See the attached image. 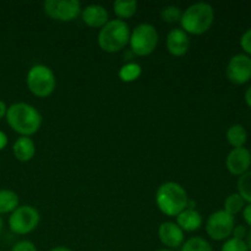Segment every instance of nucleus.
<instances>
[{
	"label": "nucleus",
	"mask_w": 251,
	"mask_h": 251,
	"mask_svg": "<svg viewBox=\"0 0 251 251\" xmlns=\"http://www.w3.org/2000/svg\"><path fill=\"white\" fill-rule=\"evenodd\" d=\"M190 48V38L181 28H173L167 34V49L174 56H183Z\"/></svg>",
	"instance_id": "nucleus-13"
},
{
	"label": "nucleus",
	"mask_w": 251,
	"mask_h": 251,
	"mask_svg": "<svg viewBox=\"0 0 251 251\" xmlns=\"http://www.w3.org/2000/svg\"><path fill=\"white\" fill-rule=\"evenodd\" d=\"M245 203L247 202H245L244 199H243L239 194H230V195L227 196V199L225 200V208H223V210L227 213H229V215L235 216L244 210Z\"/></svg>",
	"instance_id": "nucleus-21"
},
{
	"label": "nucleus",
	"mask_w": 251,
	"mask_h": 251,
	"mask_svg": "<svg viewBox=\"0 0 251 251\" xmlns=\"http://www.w3.org/2000/svg\"><path fill=\"white\" fill-rule=\"evenodd\" d=\"M130 27L123 20H109L98 33V46L105 53H117L130 41Z\"/></svg>",
	"instance_id": "nucleus-4"
},
{
	"label": "nucleus",
	"mask_w": 251,
	"mask_h": 251,
	"mask_svg": "<svg viewBox=\"0 0 251 251\" xmlns=\"http://www.w3.org/2000/svg\"><path fill=\"white\" fill-rule=\"evenodd\" d=\"M43 10L50 19L61 22L75 20L81 14V2L77 0H46Z\"/></svg>",
	"instance_id": "nucleus-9"
},
{
	"label": "nucleus",
	"mask_w": 251,
	"mask_h": 251,
	"mask_svg": "<svg viewBox=\"0 0 251 251\" xmlns=\"http://www.w3.org/2000/svg\"><path fill=\"white\" fill-rule=\"evenodd\" d=\"M12 153L20 162L31 161L36 153V145L28 136H20L12 146Z\"/></svg>",
	"instance_id": "nucleus-16"
},
{
	"label": "nucleus",
	"mask_w": 251,
	"mask_h": 251,
	"mask_svg": "<svg viewBox=\"0 0 251 251\" xmlns=\"http://www.w3.org/2000/svg\"><path fill=\"white\" fill-rule=\"evenodd\" d=\"M2 228H4V222H2V218L1 216H0V235H1L2 233Z\"/></svg>",
	"instance_id": "nucleus-35"
},
{
	"label": "nucleus",
	"mask_w": 251,
	"mask_h": 251,
	"mask_svg": "<svg viewBox=\"0 0 251 251\" xmlns=\"http://www.w3.org/2000/svg\"><path fill=\"white\" fill-rule=\"evenodd\" d=\"M234 227V216L229 215L225 210H218L207 218L206 233L211 239L216 240V242H222V240H227L232 237Z\"/></svg>",
	"instance_id": "nucleus-8"
},
{
	"label": "nucleus",
	"mask_w": 251,
	"mask_h": 251,
	"mask_svg": "<svg viewBox=\"0 0 251 251\" xmlns=\"http://www.w3.org/2000/svg\"><path fill=\"white\" fill-rule=\"evenodd\" d=\"M26 83L32 95L39 98H46L49 97L55 90L56 78L49 66L37 64L27 73Z\"/></svg>",
	"instance_id": "nucleus-5"
},
{
	"label": "nucleus",
	"mask_w": 251,
	"mask_h": 251,
	"mask_svg": "<svg viewBox=\"0 0 251 251\" xmlns=\"http://www.w3.org/2000/svg\"><path fill=\"white\" fill-rule=\"evenodd\" d=\"M215 21V10L208 2H195L184 10L180 19L181 29L186 33L202 34L211 28Z\"/></svg>",
	"instance_id": "nucleus-3"
},
{
	"label": "nucleus",
	"mask_w": 251,
	"mask_h": 251,
	"mask_svg": "<svg viewBox=\"0 0 251 251\" xmlns=\"http://www.w3.org/2000/svg\"><path fill=\"white\" fill-rule=\"evenodd\" d=\"M41 216L34 207L29 205L19 206L9 217V228L17 235H25L33 232L39 225Z\"/></svg>",
	"instance_id": "nucleus-7"
},
{
	"label": "nucleus",
	"mask_w": 251,
	"mask_h": 251,
	"mask_svg": "<svg viewBox=\"0 0 251 251\" xmlns=\"http://www.w3.org/2000/svg\"><path fill=\"white\" fill-rule=\"evenodd\" d=\"M248 235V229L245 226H235L234 229L232 232V238H235V239L239 240H245Z\"/></svg>",
	"instance_id": "nucleus-28"
},
{
	"label": "nucleus",
	"mask_w": 251,
	"mask_h": 251,
	"mask_svg": "<svg viewBox=\"0 0 251 251\" xmlns=\"http://www.w3.org/2000/svg\"><path fill=\"white\" fill-rule=\"evenodd\" d=\"M114 14L119 17V20L124 21L125 19H130L136 14L137 1L135 0H117L113 4Z\"/></svg>",
	"instance_id": "nucleus-19"
},
{
	"label": "nucleus",
	"mask_w": 251,
	"mask_h": 251,
	"mask_svg": "<svg viewBox=\"0 0 251 251\" xmlns=\"http://www.w3.org/2000/svg\"><path fill=\"white\" fill-rule=\"evenodd\" d=\"M142 69L137 63H126L119 70L120 80L124 82H134L141 76Z\"/></svg>",
	"instance_id": "nucleus-20"
},
{
	"label": "nucleus",
	"mask_w": 251,
	"mask_h": 251,
	"mask_svg": "<svg viewBox=\"0 0 251 251\" xmlns=\"http://www.w3.org/2000/svg\"><path fill=\"white\" fill-rule=\"evenodd\" d=\"M189 200L185 189L176 181H166L156 191V203L159 211L169 217H176L188 208Z\"/></svg>",
	"instance_id": "nucleus-2"
},
{
	"label": "nucleus",
	"mask_w": 251,
	"mask_h": 251,
	"mask_svg": "<svg viewBox=\"0 0 251 251\" xmlns=\"http://www.w3.org/2000/svg\"><path fill=\"white\" fill-rule=\"evenodd\" d=\"M6 122L14 131L21 136L36 134L42 125V115L33 105L25 102L12 103L7 107Z\"/></svg>",
	"instance_id": "nucleus-1"
},
{
	"label": "nucleus",
	"mask_w": 251,
	"mask_h": 251,
	"mask_svg": "<svg viewBox=\"0 0 251 251\" xmlns=\"http://www.w3.org/2000/svg\"><path fill=\"white\" fill-rule=\"evenodd\" d=\"M154 251H173V250H169V249H157Z\"/></svg>",
	"instance_id": "nucleus-36"
},
{
	"label": "nucleus",
	"mask_w": 251,
	"mask_h": 251,
	"mask_svg": "<svg viewBox=\"0 0 251 251\" xmlns=\"http://www.w3.org/2000/svg\"><path fill=\"white\" fill-rule=\"evenodd\" d=\"M50 251H73V250L69 249V248H65V247H55V248H53Z\"/></svg>",
	"instance_id": "nucleus-34"
},
{
	"label": "nucleus",
	"mask_w": 251,
	"mask_h": 251,
	"mask_svg": "<svg viewBox=\"0 0 251 251\" xmlns=\"http://www.w3.org/2000/svg\"><path fill=\"white\" fill-rule=\"evenodd\" d=\"M181 15H183V11H181L180 7L174 6V5H168V6L163 7L161 11L162 20L168 22V24H173V22L180 21Z\"/></svg>",
	"instance_id": "nucleus-24"
},
{
	"label": "nucleus",
	"mask_w": 251,
	"mask_h": 251,
	"mask_svg": "<svg viewBox=\"0 0 251 251\" xmlns=\"http://www.w3.org/2000/svg\"><path fill=\"white\" fill-rule=\"evenodd\" d=\"M242 212H243V218H244L245 223L251 227V203L245 205L244 210H243Z\"/></svg>",
	"instance_id": "nucleus-29"
},
{
	"label": "nucleus",
	"mask_w": 251,
	"mask_h": 251,
	"mask_svg": "<svg viewBox=\"0 0 251 251\" xmlns=\"http://www.w3.org/2000/svg\"><path fill=\"white\" fill-rule=\"evenodd\" d=\"M180 251H213V248L203 238L193 237L184 242Z\"/></svg>",
	"instance_id": "nucleus-22"
},
{
	"label": "nucleus",
	"mask_w": 251,
	"mask_h": 251,
	"mask_svg": "<svg viewBox=\"0 0 251 251\" xmlns=\"http://www.w3.org/2000/svg\"><path fill=\"white\" fill-rule=\"evenodd\" d=\"M176 225L183 232H195L202 226V216L195 208H185L176 216Z\"/></svg>",
	"instance_id": "nucleus-15"
},
{
	"label": "nucleus",
	"mask_w": 251,
	"mask_h": 251,
	"mask_svg": "<svg viewBox=\"0 0 251 251\" xmlns=\"http://www.w3.org/2000/svg\"><path fill=\"white\" fill-rule=\"evenodd\" d=\"M6 145H7L6 134H5L4 131H1V130H0V151H2V150L5 149V147H6Z\"/></svg>",
	"instance_id": "nucleus-30"
},
{
	"label": "nucleus",
	"mask_w": 251,
	"mask_h": 251,
	"mask_svg": "<svg viewBox=\"0 0 251 251\" xmlns=\"http://www.w3.org/2000/svg\"><path fill=\"white\" fill-rule=\"evenodd\" d=\"M158 238L167 249H176L184 244V232L176 223L163 222L158 228Z\"/></svg>",
	"instance_id": "nucleus-12"
},
{
	"label": "nucleus",
	"mask_w": 251,
	"mask_h": 251,
	"mask_svg": "<svg viewBox=\"0 0 251 251\" xmlns=\"http://www.w3.org/2000/svg\"><path fill=\"white\" fill-rule=\"evenodd\" d=\"M6 112H7L6 104H5L4 100H0V120H1L2 118H5V115H6Z\"/></svg>",
	"instance_id": "nucleus-32"
},
{
	"label": "nucleus",
	"mask_w": 251,
	"mask_h": 251,
	"mask_svg": "<svg viewBox=\"0 0 251 251\" xmlns=\"http://www.w3.org/2000/svg\"><path fill=\"white\" fill-rule=\"evenodd\" d=\"M244 100L245 103H247L248 107L251 109V85L248 87V90L245 91V95H244Z\"/></svg>",
	"instance_id": "nucleus-31"
},
{
	"label": "nucleus",
	"mask_w": 251,
	"mask_h": 251,
	"mask_svg": "<svg viewBox=\"0 0 251 251\" xmlns=\"http://www.w3.org/2000/svg\"><path fill=\"white\" fill-rule=\"evenodd\" d=\"M250 152H251V151H250Z\"/></svg>",
	"instance_id": "nucleus-37"
},
{
	"label": "nucleus",
	"mask_w": 251,
	"mask_h": 251,
	"mask_svg": "<svg viewBox=\"0 0 251 251\" xmlns=\"http://www.w3.org/2000/svg\"><path fill=\"white\" fill-rule=\"evenodd\" d=\"M19 195L9 189L0 190V215L14 212L19 207Z\"/></svg>",
	"instance_id": "nucleus-18"
},
{
	"label": "nucleus",
	"mask_w": 251,
	"mask_h": 251,
	"mask_svg": "<svg viewBox=\"0 0 251 251\" xmlns=\"http://www.w3.org/2000/svg\"><path fill=\"white\" fill-rule=\"evenodd\" d=\"M159 36L157 28L151 24H140L130 33L131 50L139 56H147L154 51Z\"/></svg>",
	"instance_id": "nucleus-6"
},
{
	"label": "nucleus",
	"mask_w": 251,
	"mask_h": 251,
	"mask_svg": "<svg viewBox=\"0 0 251 251\" xmlns=\"http://www.w3.org/2000/svg\"><path fill=\"white\" fill-rule=\"evenodd\" d=\"M11 251H37V248L29 240H20L11 248Z\"/></svg>",
	"instance_id": "nucleus-27"
},
{
	"label": "nucleus",
	"mask_w": 251,
	"mask_h": 251,
	"mask_svg": "<svg viewBox=\"0 0 251 251\" xmlns=\"http://www.w3.org/2000/svg\"><path fill=\"white\" fill-rule=\"evenodd\" d=\"M238 194L244 199L245 202L251 203V171L239 176L237 183Z\"/></svg>",
	"instance_id": "nucleus-23"
},
{
	"label": "nucleus",
	"mask_w": 251,
	"mask_h": 251,
	"mask_svg": "<svg viewBox=\"0 0 251 251\" xmlns=\"http://www.w3.org/2000/svg\"><path fill=\"white\" fill-rule=\"evenodd\" d=\"M81 17H82V21L92 28H102L109 21L107 9L98 4L87 5L86 7H83L81 10Z\"/></svg>",
	"instance_id": "nucleus-14"
},
{
	"label": "nucleus",
	"mask_w": 251,
	"mask_h": 251,
	"mask_svg": "<svg viewBox=\"0 0 251 251\" xmlns=\"http://www.w3.org/2000/svg\"><path fill=\"white\" fill-rule=\"evenodd\" d=\"M221 251H249L245 240L235 239V238H229L223 243Z\"/></svg>",
	"instance_id": "nucleus-25"
},
{
	"label": "nucleus",
	"mask_w": 251,
	"mask_h": 251,
	"mask_svg": "<svg viewBox=\"0 0 251 251\" xmlns=\"http://www.w3.org/2000/svg\"><path fill=\"white\" fill-rule=\"evenodd\" d=\"M227 141L233 149H239L244 147L248 141V131L242 124H233L232 126L228 127L226 132Z\"/></svg>",
	"instance_id": "nucleus-17"
},
{
	"label": "nucleus",
	"mask_w": 251,
	"mask_h": 251,
	"mask_svg": "<svg viewBox=\"0 0 251 251\" xmlns=\"http://www.w3.org/2000/svg\"><path fill=\"white\" fill-rule=\"evenodd\" d=\"M240 47L244 54L251 56V28H248L240 37Z\"/></svg>",
	"instance_id": "nucleus-26"
},
{
	"label": "nucleus",
	"mask_w": 251,
	"mask_h": 251,
	"mask_svg": "<svg viewBox=\"0 0 251 251\" xmlns=\"http://www.w3.org/2000/svg\"><path fill=\"white\" fill-rule=\"evenodd\" d=\"M227 78L234 85H245L251 80V56L244 53L235 54L228 61Z\"/></svg>",
	"instance_id": "nucleus-10"
},
{
	"label": "nucleus",
	"mask_w": 251,
	"mask_h": 251,
	"mask_svg": "<svg viewBox=\"0 0 251 251\" xmlns=\"http://www.w3.org/2000/svg\"><path fill=\"white\" fill-rule=\"evenodd\" d=\"M245 243H247V245H248V249H249V251H251V230H250V232H248Z\"/></svg>",
	"instance_id": "nucleus-33"
},
{
	"label": "nucleus",
	"mask_w": 251,
	"mask_h": 251,
	"mask_svg": "<svg viewBox=\"0 0 251 251\" xmlns=\"http://www.w3.org/2000/svg\"><path fill=\"white\" fill-rule=\"evenodd\" d=\"M226 167L232 176H242L250 171L251 152L247 147L232 149L226 158Z\"/></svg>",
	"instance_id": "nucleus-11"
}]
</instances>
